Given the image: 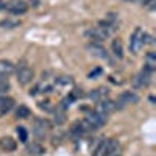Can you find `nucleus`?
Wrapping results in <instances>:
<instances>
[{"label":"nucleus","mask_w":156,"mask_h":156,"mask_svg":"<svg viewBox=\"0 0 156 156\" xmlns=\"http://www.w3.org/2000/svg\"><path fill=\"white\" fill-rule=\"evenodd\" d=\"M86 36L90 39V42H95V44H100L103 42L106 37H109L108 31L105 28H101V27H97V28H90L86 31Z\"/></svg>","instance_id":"nucleus-3"},{"label":"nucleus","mask_w":156,"mask_h":156,"mask_svg":"<svg viewBox=\"0 0 156 156\" xmlns=\"http://www.w3.org/2000/svg\"><path fill=\"white\" fill-rule=\"evenodd\" d=\"M142 42H144V45H153L154 44V37L148 33H144V37H142Z\"/></svg>","instance_id":"nucleus-28"},{"label":"nucleus","mask_w":156,"mask_h":156,"mask_svg":"<svg viewBox=\"0 0 156 156\" xmlns=\"http://www.w3.org/2000/svg\"><path fill=\"white\" fill-rule=\"evenodd\" d=\"M14 70H16V67H14V64H12L11 61H8V59L0 61V76L8 78L9 75L14 73Z\"/></svg>","instance_id":"nucleus-12"},{"label":"nucleus","mask_w":156,"mask_h":156,"mask_svg":"<svg viewBox=\"0 0 156 156\" xmlns=\"http://www.w3.org/2000/svg\"><path fill=\"white\" fill-rule=\"evenodd\" d=\"M27 151H28V154H33V156H41L44 153V147L41 144H36L34 142V144L27 147Z\"/></svg>","instance_id":"nucleus-19"},{"label":"nucleus","mask_w":156,"mask_h":156,"mask_svg":"<svg viewBox=\"0 0 156 156\" xmlns=\"http://www.w3.org/2000/svg\"><path fill=\"white\" fill-rule=\"evenodd\" d=\"M48 128L50 123L44 119H34V128H33V133L37 139H44L48 133Z\"/></svg>","instance_id":"nucleus-5"},{"label":"nucleus","mask_w":156,"mask_h":156,"mask_svg":"<svg viewBox=\"0 0 156 156\" xmlns=\"http://www.w3.org/2000/svg\"><path fill=\"white\" fill-rule=\"evenodd\" d=\"M51 111H53V119H55V122L58 125L66 122V109H64L61 105H58L55 109H51Z\"/></svg>","instance_id":"nucleus-16"},{"label":"nucleus","mask_w":156,"mask_h":156,"mask_svg":"<svg viewBox=\"0 0 156 156\" xmlns=\"http://www.w3.org/2000/svg\"><path fill=\"white\" fill-rule=\"evenodd\" d=\"M151 73H153V70H151V69L144 67V69L140 70V73L134 78V84H136L137 87L148 86V84H150V81H151Z\"/></svg>","instance_id":"nucleus-7"},{"label":"nucleus","mask_w":156,"mask_h":156,"mask_svg":"<svg viewBox=\"0 0 156 156\" xmlns=\"http://www.w3.org/2000/svg\"><path fill=\"white\" fill-rule=\"evenodd\" d=\"M137 101H139V95L136 92H133V90H125V92H122L119 95L115 103H120L119 108H122L125 105H133V103H137Z\"/></svg>","instance_id":"nucleus-6"},{"label":"nucleus","mask_w":156,"mask_h":156,"mask_svg":"<svg viewBox=\"0 0 156 156\" xmlns=\"http://www.w3.org/2000/svg\"><path fill=\"white\" fill-rule=\"evenodd\" d=\"M5 8L11 12V14H23V12L28 9V5L25 2H20V0H19V2H12V3L6 5Z\"/></svg>","instance_id":"nucleus-11"},{"label":"nucleus","mask_w":156,"mask_h":156,"mask_svg":"<svg viewBox=\"0 0 156 156\" xmlns=\"http://www.w3.org/2000/svg\"><path fill=\"white\" fill-rule=\"evenodd\" d=\"M84 133H86V129H84V126H83L81 120L75 122V123L70 126V136H72L73 139H80Z\"/></svg>","instance_id":"nucleus-15"},{"label":"nucleus","mask_w":156,"mask_h":156,"mask_svg":"<svg viewBox=\"0 0 156 156\" xmlns=\"http://www.w3.org/2000/svg\"><path fill=\"white\" fill-rule=\"evenodd\" d=\"M19 25H20V20H14V19H5V20L0 22V27H2V28H8V30L16 28V27H19Z\"/></svg>","instance_id":"nucleus-24"},{"label":"nucleus","mask_w":156,"mask_h":156,"mask_svg":"<svg viewBox=\"0 0 156 156\" xmlns=\"http://www.w3.org/2000/svg\"><path fill=\"white\" fill-rule=\"evenodd\" d=\"M0 147H2L5 151H14L17 144H16V140L14 139H11V137H3V139H0Z\"/></svg>","instance_id":"nucleus-17"},{"label":"nucleus","mask_w":156,"mask_h":156,"mask_svg":"<svg viewBox=\"0 0 156 156\" xmlns=\"http://www.w3.org/2000/svg\"><path fill=\"white\" fill-rule=\"evenodd\" d=\"M12 108H14V100H12L11 97L0 95V115L8 114Z\"/></svg>","instance_id":"nucleus-10"},{"label":"nucleus","mask_w":156,"mask_h":156,"mask_svg":"<svg viewBox=\"0 0 156 156\" xmlns=\"http://www.w3.org/2000/svg\"><path fill=\"white\" fill-rule=\"evenodd\" d=\"M0 8H2V2H0Z\"/></svg>","instance_id":"nucleus-33"},{"label":"nucleus","mask_w":156,"mask_h":156,"mask_svg":"<svg viewBox=\"0 0 156 156\" xmlns=\"http://www.w3.org/2000/svg\"><path fill=\"white\" fill-rule=\"evenodd\" d=\"M106 147H108V139H103L98 142L97 148L94 150V156H105L106 153Z\"/></svg>","instance_id":"nucleus-22"},{"label":"nucleus","mask_w":156,"mask_h":156,"mask_svg":"<svg viewBox=\"0 0 156 156\" xmlns=\"http://www.w3.org/2000/svg\"><path fill=\"white\" fill-rule=\"evenodd\" d=\"M101 73V69H95V70H92L89 73V78H95V76H98Z\"/></svg>","instance_id":"nucleus-31"},{"label":"nucleus","mask_w":156,"mask_h":156,"mask_svg":"<svg viewBox=\"0 0 156 156\" xmlns=\"http://www.w3.org/2000/svg\"><path fill=\"white\" fill-rule=\"evenodd\" d=\"M17 136H19V140L20 142H27V139H28L27 129H25L23 126H17Z\"/></svg>","instance_id":"nucleus-25"},{"label":"nucleus","mask_w":156,"mask_h":156,"mask_svg":"<svg viewBox=\"0 0 156 156\" xmlns=\"http://www.w3.org/2000/svg\"><path fill=\"white\" fill-rule=\"evenodd\" d=\"M72 101H73V98H72L70 95H67L66 98H62V101H61V106H62L64 109H66L67 106H70V103H72Z\"/></svg>","instance_id":"nucleus-30"},{"label":"nucleus","mask_w":156,"mask_h":156,"mask_svg":"<svg viewBox=\"0 0 156 156\" xmlns=\"http://www.w3.org/2000/svg\"><path fill=\"white\" fill-rule=\"evenodd\" d=\"M84 94H83V89H80V87H73L72 90H70V97L73 98V100H76V98H81Z\"/></svg>","instance_id":"nucleus-27"},{"label":"nucleus","mask_w":156,"mask_h":156,"mask_svg":"<svg viewBox=\"0 0 156 156\" xmlns=\"http://www.w3.org/2000/svg\"><path fill=\"white\" fill-rule=\"evenodd\" d=\"M106 97H108V89L106 87H98V89L92 90V92L89 94V98L92 100L94 103H98L101 100H105Z\"/></svg>","instance_id":"nucleus-14"},{"label":"nucleus","mask_w":156,"mask_h":156,"mask_svg":"<svg viewBox=\"0 0 156 156\" xmlns=\"http://www.w3.org/2000/svg\"><path fill=\"white\" fill-rule=\"evenodd\" d=\"M105 122H106V115H103V114H100L97 111L95 112H87L86 119L81 120V123H83L86 131H90V129H98V128H101L103 125H105Z\"/></svg>","instance_id":"nucleus-1"},{"label":"nucleus","mask_w":156,"mask_h":156,"mask_svg":"<svg viewBox=\"0 0 156 156\" xmlns=\"http://www.w3.org/2000/svg\"><path fill=\"white\" fill-rule=\"evenodd\" d=\"M55 84L59 87H67L73 84V80H72V76H58L55 80Z\"/></svg>","instance_id":"nucleus-21"},{"label":"nucleus","mask_w":156,"mask_h":156,"mask_svg":"<svg viewBox=\"0 0 156 156\" xmlns=\"http://www.w3.org/2000/svg\"><path fill=\"white\" fill-rule=\"evenodd\" d=\"M145 67L154 70V67H156V53L154 51H148L145 55Z\"/></svg>","instance_id":"nucleus-20"},{"label":"nucleus","mask_w":156,"mask_h":156,"mask_svg":"<svg viewBox=\"0 0 156 156\" xmlns=\"http://www.w3.org/2000/svg\"><path fill=\"white\" fill-rule=\"evenodd\" d=\"M142 37H144V31L140 28H136L134 33L129 36V51H131V53H139L140 48L144 47Z\"/></svg>","instance_id":"nucleus-2"},{"label":"nucleus","mask_w":156,"mask_h":156,"mask_svg":"<svg viewBox=\"0 0 156 156\" xmlns=\"http://www.w3.org/2000/svg\"><path fill=\"white\" fill-rule=\"evenodd\" d=\"M39 108H41V109H45V111H51V109H53V106L50 105V101H48V100L39 103Z\"/></svg>","instance_id":"nucleus-29"},{"label":"nucleus","mask_w":156,"mask_h":156,"mask_svg":"<svg viewBox=\"0 0 156 156\" xmlns=\"http://www.w3.org/2000/svg\"><path fill=\"white\" fill-rule=\"evenodd\" d=\"M120 144L115 139H108V147L105 156H120Z\"/></svg>","instance_id":"nucleus-13"},{"label":"nucleus","mask_w":156,"mask_h":156,"mask_svg":"<svg viewBox=\"0 0 156 156\" xmlns=\"http://www.w3.org/2000/svg\"><path fill=\"white\" fill-rule=\"evenodd\" d=\"M16 75H17V83L22 84V86H25V84L31 83L33 76H34V72L30 67H27V66H20V67H17Z\"/></svg>","instance_id":"nucleus-4"},{"label":"nucleus","mask_w":156,"mask_h":156,"mask_svg":"<svg viewBox=\"0 0 156 156\" xmlns=\"http://www.w3.org/2000/svg\"><path fill=\"white\" fill-rule=\"evenodd\" d=\"M126 2H134V0H126Z\"/></svg>","instance_id":"nucleus-32"},{"label":"nucleus","mask_w":156,"mask_h":156,"mask_svg":"<svg viewBox=\"0 0 156 156\" xmlns=\"http://www.w3.org/2000/svg\"><path fill=\"white\" fill-rule=\"evenodd\" d=\"M115 109H117L115 101H112V100L105 98V100H101V101L97 103V112H100V114H103V115H108L109 112H112V111H115Z\"/></svg>","instance_id":"nucleus-8"},{"label":"nucleus","mask_w":156,"mask_h":156,"mask_svg":"<svg viewBox=\"0 0 156 156\" xmlns=\"http://www.w3.org/2000/svg\"><path fill=\"white\" fill-rule=\"evenodd\" d=\"M30 115H31V111L25 106V105H20V106L16 109V117H17V119H28Z\"/></svg>","instance_id":"nucleus-23"},{"label":"nucleus","mask_w":156,"mask_h":156,"mask_svg":"<svg viewBox=\"0 0 156 156\" xmlns=\"http://www.w3.org/2000/svg\"><path fill=\"white\" fill-rule=\"evenodd\" d=\"M8 89H9V83H8V80H6V78H3V76H0V95L5 94Z\"/></svg>","instance_id":"nucleus-26"},{"label":"nucleus","mask_w":156,"mask_h":156,"mask_svg":"<svg viewBox=\"0 0 156 156\" xmlns=\"http://www.w3.org/2000/svg\"><path fill=\"white\" fill-rule=\"evenodd\" d=\"M111 48H112V53L117 58H123V45H122L120 39H114L112 44H111Z\"/></svg>","instance_id":"nucleus-18"},{"label":"nucleus","mask_w":156,"mask_h":156,"mask_svg":"<svg viewBox=\"0 0 156 156\" xmlns=\"http://www.w3.org/2000/svg\"><path fill=\"white\" fill-rule=\"evenodd\" d=\"M87 51L92 56H95V58H100V59H108V53H106V50L103 48L100 44H95V42H90L87 47Z\"/></svg>","instance_id":"nucleus-9"}]
</instances>
